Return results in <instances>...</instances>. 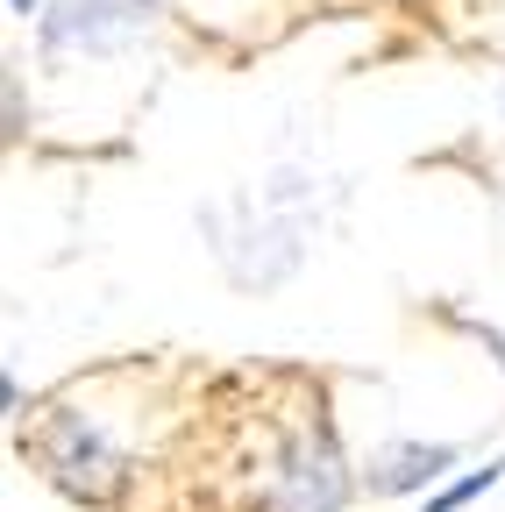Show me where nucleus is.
I'll return each instance as SVG.
<instances>
[{
	"instance_id": "f03ea898",
	"label": "nucleus",
	"mask_w": 505,
	"mask_h": 512,
	"mask_svg": "<svg viewBox=\"0 0 505 512\" xmlns=\"http://www.w3.org/2000/svg\"><path fill=\"white\" fill-rule=\"evenodd\" d=\"M43 463H50V477L65 484L72 498H107L114 491V477H121V456L100 441V427H86L79 413H65L50 434H43Z\"/></svg>"
},
{
	"instance_id": "f257e3e1",
	"label": "nucleus",
	"mask_w": 505,
	"mask_h": 512,
	"mask_svg": "<svg viewBox=\"0 0 505 512\" xmlns=\"http://www.w3.org/2000/svg\"><path fill=\"white\" fill-rule=\"evenodd\" d=\"M150 0H57L43 15V50H121L150 29Z\"/></svg>"
},
{
	"instance_id": "20e7f679",
	"label": "nucleus",
	"mask_w": 505,
	"mask_h": 512,
	"mask_svg": "<svg viewBox=\"0 0 505 512\" xmlns=\"http://www.w3.org/2000/svg\"><path fill=\"white\" fill-rule=\"evenodd\" d=\"M441 470H456V441H385L370 456L363 484H370V498H413V491L441 484Z\"/></svg>"
},
{
	"instance_id": "423d86ee",
	"label": "nucleus",
	"mask_w": 505,
	"mask_h": 512,
	"mask_svg": "<svg viewBox=\"0 0 505 512\" xmlns=\"http://www.w3.org/2000/svg\"><path fill=\"white\" fill-rule=\"evenodd\" d=\"M8 8H15V15H36V0H8Z\"/></svg>"
},
{
	"instance_id": "39448f33",
	"label": "nucleus",
	"mask_w": 505,
	"mask_h": 512,
	"mask_svg": "<svg viewBox=\"0 0 505 512\" xmlns=\"http://www.w3.org/2000/svg\"><path fill=\"white\" fill-rule=\"evenodd\" d=\"M498 477H505V463H484V470H470V477H456V484H441V491H427V512H463V505H477Z\"/></svg>"
},
{
	"instance_id": "7ed1b4c3",
	"label": "nucleus",
	"mask_w": 505,
	"mask_h": 512,
	"mask_svg": "<svg viewBox=\"0 0 505 512\" xmlns=\"http://www.w3.org/2000/svg\"><path fill=\"white\" fill-rule=\"evenodd\" d=\"M349 498V477H342V456L328 434H306L285 448L278 463V491H271V512H335Z\"/></svg>"
}]
</instances>
